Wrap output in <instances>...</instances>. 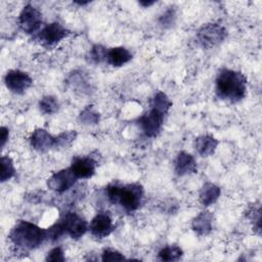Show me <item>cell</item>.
I'll list each match as a JSON object with an SVG mask.
<instances>
[{"instance_id": "20", "label": "cell", "mask_w": 262, "mask_h": 262, "mask_svg": "<svg viewBox=\"0 0 262 262\" xmlns=\"http://www.w3.org/2000/svg\"><path fill=\"white\" fill-rule=\"evenodd\" d=\"M183 255V251L180 247L178 246H167L162 248L159 253H158V258L161 261H166V262H173V261H178Z\"/></svg>"}, {"instance_id": "2", "label": "cell", "mask_w": 262, "mask_h": 262, "mask_svg": "<svg viewBox=\"0 0 262 262\" xmlns=\"http://www.w3.org/2000/svg\"><path fill=\"white\" fill-rule=\"evenodd\" d=\"M105 194L110 203L119 205L127 213L135 212L143 202L144 189L139 183L120 185L117 183L108 184L105 187Z\"/></svg>"}, {"instance_id": "6", "label": "cell", "mask_w": 262, "mask_h": 262, "mask_svg": "<svg viewBox=\"0 0 262 262\" xmlns=\"http://www.w3.org/2000/svg\"><path fill=\"white\" fill-rule=\"evenodd\" d=\"M17 21L21 31L31 35L40 29L42 25V13L32 4H27L19 12Z\"/></svg>"}, {"instance_id": "5", "label": "cell", "mask_w": 262, "mask_h": 262, "mask_svg": "<svg viewBox=\"0 0 262 262\" xmlns=\"http://www.w3.org/2000/svg\"><path fill=\"white\" fill-rule=\"evenodd\" d=\"M165 116V114L159 112L158 110L149 107L145 114L138 118L137 123L146 137L154 138L157 137L161 132Z\"/></svg>"}, {"instance_id": "9", "label": "cell", "mask_w": 262, "mask_h": 262, "mask_svg": "<svg viewBox=\"0 0 262 262\" xmlns=\"http://www.w3.org/2000/svg\"><path fill=\"white\" fill-rule=\"evenodd\" d=\"M6 88L15 94L25 93L33 84L31 76L20 70H9L4 76Z\"/></svg>"}, {"instance_id": "17", "label": "cell", "mask_w": 262, "mask_h": 262, "mask_svg": "<svg viewBox=\"0 0 262 262\" xmlns=\"http://www.w3.org/2000/svg\"><path fill=\"white\" fill-rule=\"evenodd\" d=\"M219 144V141L212 135L205 134L196 137L193 141V147L201 157L213 155Z\"/></svg>"}, {"instance_id": "23", "label": "cell", "mask_w": 262, "mask_h": 262, "mask_svg": "<svg viewBox=\"0 0 262 262\" xmlns=\"http://www.w3.org/2000/svg\"><path fill=\"white\" fill-rule=\"evenodd\" d=\"M15 175V168L13 161L8 156L1 157V173H0V181L3 183L8 181Z\"/></svg>"}, {"instance_id": "13", "label": "cell", "mask_w": 262, "mask_h": 262, "mask_svg": "<svg viewBox=\"0 0 262 262\" xmlns=\"http://www.w3.org/2000/svg\"><path fill=\"white\" fill-rule=\"evenodd\" d=\"M96 162L91 157H75L70 168L78 179H89L95 174Z\"/></svg>"}, {"instance_id": "12", "label": "cell", "mask_w": 262, "mask_h": 262, "mask_svg": "<svg viewBox=\"0 0 262 262\" xmlns=\"http://www.w3.org/2000/svg\"><path fill=\"white\" fill-rule=\"evenodd\" d=\"M33 149L39 152H46L55 147V136L51 135L46 129H35L29 138Z\"/></svg>"}, {"instance_id": "21", "label": "cell", "mask_w": 262, "mask_h": 262, "mask_svg": "<svg viewBox=\"0 0 262 262\" xmlns=\"http://www.w3.org/2000/svg\"><path fill=\"white\" fill-rule=\"evenodd\" d=\"M39 110L44 115H53L59 110V101L53 95H45L39 100Z\"/></svg>"}, {"instance_id": "16", "label": "cell", "mask_w": 262, "mask_h": 262, "mask_svg": "<svg viewBox=\"0 0 262 262\" xmlns=\"http://www.w3.org/2000/svg\"><path fill=\"white\" fill-rule=\"evenodd\" d=\"M133 55L129 49L123 46H116L107 48L105 61L115 68H120L128 63L132 59Z\"/></svg>"}, {"instance_id": "4", "label": "cell", "mask_w": 262, "mask_h": 262, "mask_svg": "<svg viewBox=\"0 0 262 262\" xmlns=\"http://www.w3.org/2000/svg\"><path fill=\"white\" fill-rule=\"evenodd\" d=\"M226 37V29L222 25L216 23H210L202 26L195 34L196 43L204 49H211L218 46Z\"/></svg>"}, {"instance_id": "29", "label": "cell", "mask_w": 262, "mask_h": 262, "mask_svg": "<svg viewBox=\"0 0 262 262\" xmlns=\"http://www.w3.org/2000/svg\"><path fill=\"white\" fill-rule=\"evenodd\" d=\"M46 231H47V238H50L51 241H56L66 233L60 220L52 224L49 228L46 229Z\"/></svg>"}, {"instance_id": "31", "label": "cell", "mask_w": 262, "mask_h": 262, "mask_svg": "<svg viewBox=\"0 0 262 262\" xmlns=\"http://www.w3.org/2000/svg\"><path fill=\"white\" fill-rule=\"evenodd\" d=\"M64 260V253L60 247H55L51 249L45 257V261L47 262H63Z\"/></svg>"}, {"instance_id": "10", "label": "cell", "mask_w": 262, "mask_h": 262, "mask_svg": "<svg viewBox=\"0 0 262 262\" xmlns=\"http://www.w3.org/2000/svg\"><path fill=\"white\" fill-rule=\"evenodd\" d=\"M60 222L63 226L66 234L75 239L82 237L89 228V224L85 218L75 212H69L64 214L60 219Z\"/></svg>"}, {"instance_id": "27", "label": "cell", "mask_w": 262, "mask_h": 262, "mask_svg": "<svg viewBox=\"0 0 262 262\" xmlns=\"http://www.w3.org/2000/svg\"><path fill=\"white\" fill-rule=\"evenodd\" d=\"M106 52H107V48H105L104 46L100 44L93 45L89 52L91 61L94 63H100L102 61H105Z\"/></svg>"}, {"instance_id": "26", "label": "cell", "mask_w": 262, "mask_h": 262, "mask_svg": "<svg viewBox=\"0 0 262 262\" xmlns=\"http://www.w3.org/2000/svg\"><path fill=\"white\" fill-rule=\"evenodd\" d=\"M248 218L253 223V229L257 234L261 233V208L260 206L251 207L247 212Z\"/></svg>"}, {"instance_id": "3", "label": "cell", "mask_w": 262, "mask_h": 262, "mask_svg": "<svg viewBox=\"0 0 262 262\" xmlns=\"http://www.w3.org/2000/svg\"><path fill=\"white\" fill-rule=\"evenodd\" d=\"M8 237L17 249L32 251L39 248L47 238V231L37 224L27 220H19L11 228Z\"/></svg>"}, {"instance_id": "32", "label": "cell", "mask_w": 262, "mask_h": 262, "mask_svg": "<svg viewBox=\"0 0 262 262\" xmlns=\"http://www.w3.org/2000/svg\"><path fill=\"white\" fill-rule=\"evenodd\" d=\"M0 133H1V137H0L1 147L3 148L6 144V142L8 141V138H9V129L5 126H2L1 129H0Z\"/></svg>"}, {"instance_id": "33", "label": "cell", "mask_w": 262, "mask_h": 262, "mask_svg": "<svg viewBox=\"0 0 262 262\" xmlns=\"http://www.w3.org/2000/svg\"><path fill=\"white\" fill-rule=\"evenodd\" d=\"M138 3H139L141 6H143V7H148V6L152 5V4H155L156 1H144V0H140Z\"/></svg>"}, {"instance_id": "22", "label": "cell", "mask_w": 262, "mask_h": 262, "mask_svg": "<svg viewBox=\"0 0 262 262\" xmlns=\"http://www.w3.org/2000/svg\"><path fill=\"white\" fill-rule=\"evenodd\" d=\"M79 121L81 124L87 126L97 125L100 121V115L92 105H87L79 114Z\"/></svg>"}, {"instance_id": "15", "label": "cell", "mask_w": 262, "mask_h": 262, "mask_svg": "<svg viewBox=\"0 0 262 262\" xmlns=\"http://www.w3.org/2000/svg\"><path fill=\"white\" fill-rule=\"evenodd\" d=\"M214 215L209 210L200 212L191 221V228L199 236L209 235L213 230Z\"/></svg>"}, {"instance_id": "24", "label": "cell", "mask_w": 262, "mask_h": 262, "mask_svg": "<svg viewBox=\"0 0 262 262\" xmlns=\"http://www.w3.org/2000/svg\"><path fill=\"white\" fill-rule=\"evenodd\" d=\"M77 138V132L75 130L63 131L55 136V149L68 148Z\"/></svg>"}, {"instance_id": "1", "label": "cell", "mask_w": 262, "mask_h": 262, "mask_svg": "<svg viewBox=\"0 0 262 262\" xmlns=\"http://www.w3.org/2000/svg\"><path fill=\"white\" fill-rule=\"evenodd\" d=\"M215 92L222 100L238 102L247 95V78L241 72L221 69L215 80Z\"/></svg>"}, {"instance_id": "14", "label": "cell", "mask_w": 262, "mask_h": 262, "mask_svg": "<svg viewBox=\"0 0 262 262\" xmlns=\"http://www.w3.org/2000/svg\"><path fill=\"white\" fill-rule=\"evenodd\" d=\"M196 161L187 151H179L174 160V172L178 176H186L196 173Z\"/></svg>"}, {"instance_id": "19", "label": "cell", "mask_w": 262, "mask_h": 262, "mask_svg": "<svg viewBox=\"0 0 262 262\" xmlns=\"http://www.w3.org/2000/svg\"><path fill=\"white\" fill-rule=\"evenodd\" d=\"M150 107L158 110L159 112L167 115L169 110L172 106V101L168 97V95L163 91H158L154 94L149 102Z\"/></svg>"}, {"instance_id": "18", "label": "cell", "mask_w": 262, "mask_h": 262, "mask_svg": "<svg viewBox=\"0 0 262 262\" xmlns=\"http://www.w3.org/2000/svg\"><path fill=\"white\" fill-rule=\"evenodd\" d=\"M221 189L218 185L212 182H206L199 193V201L204 207H209L215 204L220 198Z\"/></svg>"}, {"instance_id": "28", "label": "cell", "mask_w": 262, "mask_h": 262, "mask_svg": "<svg viewBox=\"0 0 262 262\" xmlns=\"http://www.w3.org/2000/svg\"><path fill=\"white\" fill-rule=\"evenodd\" d=\"M176 19V12L175 9L170 7L169 9H167L160 17H159V24L163 27V28H170L173 26V24L175 23Z\"/></svg>"}, {"instance_id": "7", "label": "cell", "mask_w": 262, "mask_h": 262, "mask_svg": "<svg viewBox=\"0 0 262 262\" xmlns=\"http://www.w3.org/2000/svg\"><path fill=\"white\" fill-rule=\"evenodd\" d=\"M78 180L72 169L64 168L57 172H54L46 181L47 187L57 193H63L74 186Z\"/></svg>"}, {"instance_id": "25", "label": "cell", "mask_w": 262, "mask_h": 262, "mask_svg": "<svg viewBox=\"0 0 262 262\" xmlns=\"http://www.w3.org/2000/svg\"><path fill=\"white\" fill-rule=\"evenodd\" d=\"M82 72H74L73 74L70 75L68 83L70 84L71 87L85 93L89 90V84L87 83L88 81L85 79V77L82 75Z\"/></svg>"}, {"instance_id": "30", "label": "cell", "mask_w": 262, "mask_h": 262, "mask_svg": "<svg viewBox=\"0 0 262 262\" xmlns=\"http://www.w3.org/2000/svg\"><path fill=\"white\" fill-rule=\"evenodd\" d=\"M125 256L119 252L118 250L115 249H104L101 253V260L102 261H120V260H125Z\"/></svg>"}, {"instance_id": "11", "label": "cell", "mask_w": 262, "mask_h": 262, "mask_svg": "<svg viewBox=\"0 0 262 262\" xmlns=\"http://www.w3.org/2000/svg\"><path fill=\"white\" fill-rule=\"evenodd\" d=\"M114 229H115V226L113 223V219L105 212L97 213L91 219L89 223V228H88L91 235L99 239L108 236Z\"/></svg>"}, {"instance_id": "8", "label": "cell", "mask_w": 262, "mask_h": 262, "mask_svg": "<svg viewBox=\"0 0 262 262\" xmlns=\"http://www.w3.org/2000/svg\"><path fill=\"white\" fill-rule=\"evenodd\" d=\"M70 35V31L57 21L50 23L39 32L38 39L43 46L51 47L62 41Z\"/></svg>"}]
</instances>
